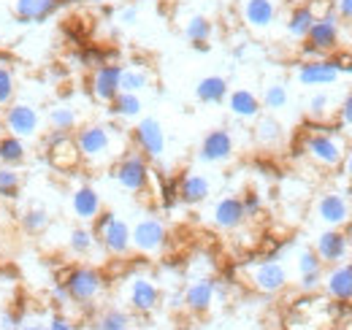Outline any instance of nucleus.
Here are the masks:
<instances>
[{
  "label": "nucleus",
  "instance_id": "1",
  "mask_svg": "<svg viewBox=\"0 0 352 330\" xmlns=\"http://www.w3.org/2000/svg\"><path fill=\"white\" fill-rule=\"evenodd\" d=\"M74 138H76L82 163L89 165V168L114 165L125 155V152H120L125 133L120 127H114V124H106V122L82 124V127L74 130Z\"/></svg>",
  "mask_w": 352,
  "mask_h": 330
},
{
  "label": "nucleus",
  "instance_id": "2",
  "mask_svg": "<svg viewBox=\"0 0 352 330\" xmlns=\"http://www.w3.org/2000/svg\"><path fill=\"white\" fill-rule=\"evenodd\" d=\"M347 152H350L347 135H342L339 130L325 127V124L311 127L307 135L301 138V155L314 168H320V170H336V168H342Z\"/></svg>",
  "mask_w": 352,
  "mask_h": 330
},
{
  "label": "nucleus",
  "instance_id": "3",
  "mask_svg": "<svg viewBox=\"0 0 352 330\" xmlns=\"http://www.w3.org/2000/svg\"><path fill=\"white\" fill-rule=\"evenodd\" d=\"M92 230H95V239L98 244L106 249V254L111 257H128L133 252L131 244V225L117 217L114 211H100L92 222Z\"/></svg>",
  "mask_w": 352,
  "mask_h": 330
},
{
  "label": "nucleus",
  "instance_id": "4",
  "mask_svg": "<svg viewBox=\"0 0 352 330\" xmlns=\"http://www.w3.org/2000/svg\"><path fill=\"white\" fill-rule=\"evenodd\" d=\"M60 282L65 285L71 303H76V306H92L103 295V289H106L103 274L98 268H92V265H74V268H68V274Z\"/></svg>",
  "mask_w": 352,
  "mask_h": 330
},
{
  "label": "nucleus",
  "instance_id": "5",
  "mask_svg": "<svg viewBox=\"0 0 352 330\" xmlns=\"http://www.w3.org/2000/svg\"><path fill=\"white\" fill-rule=\"evenodd\" d=\"M314 219L322 228H339V230H350L352 228V195L344 190H325L317 195L314 208H311Z\"/></svg>",
  "mask_w": 352,
  "mask_h": 330
},
{
  "label": "nucleus",
  "instance_id": "6",
  "mask_svg": "<svg viewBox=\"0 0 352 330\" xmlns=\"http://www.w3.org/2000/svg\"><path fill=\"white\" fill-rule=\"evenodd\" d=\"M111 176H114V182L125 190V192H133V195H141V192H146L149 190V182H152V165L149 160L141 155V152H125L114 168H111Z\"/></svg>",
  "mask_w": 352,
  "mask_h": 330
},
{
  "label": "nucleus",
  "instance_id": "7",
  "mask_svg": "<svg viewBox=\"0 0 352 330\" xmlns=\"http://www.w3.org/2000/svg\"><path fill=\"white\" fill-rule=\"evenodd\" d=\"M244 279L247 285L263 295H276L282 289H287L290 285V271L282 260H258V263H250L244 265Z\"/></svg>",
  "mask_w": 352,
  "mask_h": 330
},
{
  "label": "nucleus",
  "instance_id": "8",
  "mask_svg": "<svg viewBox=\"0 0 352 330\" xmlns=\"http://www.w3.org/2000/svg\"><path fill=\"white\" fill-rule=\"evenodd\" d=\"M131 244L133 252L144 257H157L168 247V228L157 217H141L135 225H131Z\"/></svg>",
  "mask_w": 352,
  "mask_h": 330
},
{
  "label": "nucleus",
  "instance_id": "9",
  "mask_svg": "<svg viewBox=\"0 0 352 330\" xmlns=\"http://www.w3.org/2000/svg\"><path fill=\"white\" fill-rule=\"evenodd\" d=\"M131 141H133V149L141 152L149 163L152 160H163L166 146H168L166 130H163L160 120H155V117H141L135 122V127L131 130Z\"/></svg>",
  "mask_w": 352,
  "mask_h": 330
},
{
  "label": "nucleus",
  "instance_id": "10",
  "mask_svg": "<svg viewBox=\"0 0 352 330\" xmlns=\"http://www.w3.org/2000/svg\"><path fill=\"white\" fill-rule=\"evenodd\" d=\"M304 41L311 49H317L322 57H328L331 52L339 49V43H342V19L336 16L333 8L314 16V25H311V30H309V36Z\"/></svg>",
  "mask_w": 352,
  "mask_h": 330
},
{
  "label": "nucleus",
  "instance_id": "11",
  "mask_svg": "<svg viewBox=\"0 0 352 330\" xmlns=\"http://www.w3.org/2000/svg\"><path fill=\"white\" fill-rule=\"evenodd\" d=\"M314 252L322 260V265H336L350 260L352 254V236L350 230H339V228H322L314 239Z\"/></svg>",
  "mask_w": 352,
  "mask_h": 330
},
{
  "label": "nucleus",
  "instance_id": "12",
  "mask_svg": "<svg viewBox=\"0 0 352 330\" xmlns=\"http://www.w3.org/2000/svg\"><path fill=\"white\" fill-rule=\"evenodd\" d=\"M125 303L133 314H152L160 306V287L152 276L135 274L125 285Z\"/></svg>",
  "mask_w": 352,
  "mask_h": 330
},
{
  "label": "nucleus",
  "instance_id": "13",
  "mask_svg": "<svg viewBox=\"0 0 352 330\" xmlns=\"http://www.w3.org/2000/svg\"><path fill=\"white\" fill-rule=\"evenodd\" d=\"M3 124H6L8 135L28 141V138H36L41 133V114L30 103H8L6 114H3Z\"/></svg>",
  "mask_w": 352,
  "mask_h": 330
},
{
  "label": "nucleus",
  "instance_id": "14",
  "mask_svg": "<svg viewBox=\"0 0 352 330\" xmlns=\"http://www.w3.org/2000/svg\"><path fill=\"white\" fill-rule=\"evenodd\" d=\"M239 14L250 33L265 36L279 19V3L276 0H241Z\"/></svg>",
  "mask_w": 352,
  "mask_h": 330
},
{
  "label": "nucleus",
  "instance_id": "15",
  "mask_svg": "<svg viewBox=\"0 0 352 330\" xmlns=\"http://www.w3.org/2000/svg\"><path fill=\"white\" fill-rule=\"evenodd\" d=\"M233 155H236V141H233V133L228 127L209 130L198 146V160L206 165L228 163V160H233Z\"/></svg>",
  "mask_w": 352,
  "mask_h": 330
},
{
  "label": "nucleus",
  "instance_id": "16",
  "mask_svg": "<svg viewBox=\"0 0 352 330\" xmlns=\"http://www.w3.org/2000/svg\"><path fill=\"white\" fill-rule=\"evenodd\" d=\"M46 157L52 168L57 170H74L82 163V155H79V146H76V138L74 133H54L46 138Z\"/></svg>",
  "mask_w": 352,
  "mask_h": 330
},
{
  "label": "nucleus",
  "instance_id": "17",
  "mask_svg": "<svg viewBox=\"0 0 352 330\" xmlns=\"http://www.w3.org/2000/svg\"><path fill=\"white\" fill-rule=\"evenodd\" d=\"M120 76H122V65L120 63H100L92 68L89 74V92L98 103H111L120 95Z\"/></svg>",
  "mask_w": 352,
  "mask_h": 330
},
{
  "label": "nucleus",
  "instance_id": "18",
  "mask_svg": "<svg viewBox=\"0 0 352 330\" xmlns=\"http://www.w3.org/2000/svg\"><path fill=\"white\" fill-rule=\"evenodd\" d=\"M339 68L331 57H317V60H301L296 68V82L301 87H331L339 82Z\"/></svg>",
  "mask_w": 352,
  "mask_h": 330
},
{
  "label": "nucleus",
  "instance_id": "19",
  "mask_svg": "<svg viewBox=\"0 0 352 330\" xmlns=\"http://www.w3.org/2000/svg\"><path fill=\"white\" fill-rule=\"evenodd\" d=\"M182 300H184V309L190 314H206V311H212V306L217 300V282L209 279V276L192 279L184 287V292H182Z\"/></svg>",
  "mask_w": 352,
  "mask_h": 330
},
{
  "label": "nucleus",
  "instance_id": "20",
  "mask_svg": "<svg viewBox=\"0 0 352 330\" xmlns=\"http://www.w3.org/2000/svg\"><path fill=\"white\" fill-rule=\"evenodd\" d=\"M322 289L336 303H352V260L336 263L322 274Z\"/></svg>",
  "mask_w": 352,
  "mask_h": 330
},
{
  "label": "nucleus",
  "instance_id": "21",
  "mask_svg": "<svg viewBox=\"0 0 352 330\" xmlns=\"http://www.w3.org/2000/svg\"><path fill=\"white\" fill-rule=\"evenodd\" d=\"M212 225L222 230V233H230V230H239L244 222H247V214L241 206V198L239 195H222L220 201L212 206Z\"/></svg>",
  "mask_w": 352,
  "mask_h": 330
},
{
  "label": "nucleus",
  "instance_id": "22",
  "mask_svg": "<svg viewBox=\"0 0 352 330\" xmlns=\"http://www.w3.org/2000/svg\"><path fill=\"white\" fill-rule=\"evenodd\" d=\"M176 192H179V201L187 204V206H198L204 201H209L212 195V179L198 173V170H187L176 179Z\"/></svg>",
  "mask_w": 352,
  "mask_h": 330
},
{
  "label": "nucleus",
  "instance_id": "23",
  "mask_svg": "<svg viewBox=\"0 0 352 330\" xmlns=\"http://www.w3.org/2000/svg\"><path fill=\"white\" fill-rule=\"evenodd\" d=\"M296 274H298V287L301 292H314L322 287V260L311 247L301 249L296 254Z\"/></svg>",
  "mask_w": 352,
  "mask_h": 330
},
{
  "label": "nucleus",
  "instance_id": "24",
  "mask_svg": "<svg viewBox=\"0 0 352 330\" xmlns=\"http://www.w3.org/2000/svg\"><path fill=\"white\" fill-rule=\"evenodd\" d=\"M71 211L74 217L82 222V225H92L95 217L103 211V201H100V192L89 184H79L74 192H71Z\"/></svg>",
  "mask_w": 352,
  "mask_h": 330
},
{
  "label": "nucleus",
  "instance_id": "25",
  "mask_svg": "<svg viewBox=\"0 0 352 330\" xmlns=\"http://www.w3.org/2000/svg\"><path fill=\"white\" fill-rule=\"evenodd\" d=\"M225 100H228V111H230L236 120H241V122H255V120L263 114L261 98H258L252 89H244V87L230 89Z\"/></svg>",
  "mask_w": 352,
  "mask_h": 330
},
{
  "label": "nucleus",
  "instance_id": "26",
  "mask_svg": "<svg viewBox=\"0 0 352 330\" xmlns=\"http://www.w3.org/2000/svg\"><path fill=\"white\" fill-rule=\"evenodd\" d=\"M65 0H14V16L22 25H33V22H44L49 19Z\"/></svg>",
  "mask_w": 352,
  "mask_h": 330
},
{
  "label": "nucleus",
  "instance_id": "27",
  "mask_svg": "<svg viewBox=\"0 0 352 330\" xmlns=\"http://www.w3.org/2000/svg\"><path fill=\"white\" fill-rule=\"evenodd\" d=\"M182 30H184V38L192 43L195 49H201V52L209 49V41H212V36H214V25H212V19L204 16V14L187 16Z\"/></svg>",
  "mask_w": 352,
  "mask_h": 330
},
{
  "label": "nucleus",
  "instance_id": "28",
  "mask_svg": "<svg viewBox=\"0 0 352 330\" xmlns=\"http://www.w3.org/2000/svg\"><path fill=\"white\" fill-rule=\"evenodd\" d=\"M314 16H317V11H314L311 6H296V8L287 14V19H285V33H287V38L304 41L309 36V30H311V25H314Z\"/></svg>",
  "mask_w": 352,
  "mask_h": 330
},
{
  "label": "nucleus",
  "instance_id": "29",
  "mask_svg": "<svg viewBox=\"0 0 352 330\" xmlns=\"http://www.w3.org/2000/svg\"><path fill=\"white\" fill-rule=\"evenodd\" d=\"M230 87H228V79L225 76H204L201 82L195 84V98L198 103H206V106H217L228 98Z\"/></svg>",
  "mask_w": 352,
  "mask_h": 330
},
{
  "label": "nucleus",
  "instance_id": "30",
  "mask_svg": "<svg viewBox=\"0 0 352 330\" xmlns=\"http://www.w3.org/2000/svg\"><path fill=\"white\" fill-rule=\"evenodd\" d=\"M255 141L263 149H276L285 141V127H282V122L276 117H271V114H265V117L261 114L255 120Z\"/></svg>",
  "mask_w": 352,
  "mask_h": 330
},
{
  "label": "nucleus",
  "instance_id": "31",
  "mask_svg": "<svg viewBox=\"0 0 352 330\" xmlns=\"http://www.w3.org/2000/svg\"><path fill=\"white\" fill-rule=\"evenodd\" d=\"M152 87V71L146 65H122L120 76V92H146Z\"/></svg>",
  "mask_w": 352,
  "mask_h": 330
},
{
  "label": "nucleus",
  "instance_id": "32",
  "mask_svg": "<svg viewBox=\"0 0 352 330\" xmlns=\"http://www.w3.org/2000/svg\"><path fill=\"white\" fill-rule=\"evenodd\" d=\"M336 114V103H333V95L325 92V89H314L307 98V117L314 122H328L331 117Z\"/></svg>",
  "mask_w": 352,
  "mask_h": 330
},
{
  "label": "nucleus",
  "instance_id": "33",
  "mask_svg": "<svg viewBox=\"0 0 352 330\" xmlns=\"http://www.w3.org/2000/svg\"><path fill=\"white\" fill-rule=\"evenodd\" d=\"M109 111H111V117H117V120H138L141 111H144V100H141V95H135V92H120V95L109 103Z\"/></svg>",
  "mask_w": 352,
  "mask_h": 330
},
{
  "label": "nucleus",
  "instance_id": "34",
  "mask_svg": "<svg viewBox=\"0 0 352 330\" xmlns=\"http://www.w3.org/2000/svg\"><path fill=\"white\" fill-rule=\"evenodd\" d=\"M25 160H28V146H25V141L16 138V135H3V138H0V165L19 168Z\"/></svg>",
  "mask_w": 352,
  "mask_h": 330
},
{
  "label": "nucleus",
  "instance_id": "35",
  "mask_svg": "<svg viewBox=\"0 0 352 330\" xmlns=\"http://www.w3.org/2000/svg\"><path fill=\"white\" fill-rule=\"evenodd\" d=\"M287 103H290V92H287V84L285 82H271L263 89V95H261L263 111H271V114L287 109Z\"/></svg>",
  "mask_w": 352,
  "mask_h": 330
},
{
  "label": "nucleus",
  "instance_id": "36",
  "mask_svg": "<svg viewBox=\"0 0 352 330\" xmlns=\"http://www.w3.org/2000/svg\"><path fill=\"white\" fill-rule=\"evenodd\" d=\"M131 328H133V317L125 309H103L95 317V325H92V330H131Z\"/></svg>",
  "mask_w": 352,
  "mask_h": 330
},
{
  "label": "nucleus",
  "instance_id": "37",
  "mask_svg": "<svg viewBox=\"0 0 352 330\" xmlns=\"http://www.w3.org/2000/svg\"><path fill=\"white\" fill-rule=\"evenodd\" d=\"M95 244H98L95 230L87 228V225H79V228H74V230L68 233V249H71L76 257H87V254H92Z\"/></svg>",
  "mask_w": 352,
  "mask_h": 330
},
{
  "label": "nucleus",
  "instance_id": "38",
  "mask_svg": "<svg viewBox=\"0 0 352 330\" xmlns=\"http://www.w3.org/2000/svg\"><path fill=\"white\" fill-rule=\"evenodd\" d=\"M49 127L54 133H74L79 127V114L71 106H54L49 111Z\"/></svg>",
  "mask_w": 352,
  "mask_h": 330
},
{
  "label": "nucleus",
  "instance_id": "39",
  "mask_svg": "<svg viewBox=\"0 0 352 330\" xmlns=\"http://www.w3.org/2000/svg\"><path fill=\"white\" fill-rule=\"evenodd\" d=\"M19 222H22V230H25V233H30V236H41L46 228H49V211L41 206H30L22 211Z\"/></svg>",
  "mask_w": 352,
  "mask_h": 330
},
{
  "label": "nucleus",
  "instance_id": "40",
  "mask_svg": "<svg viewBox=\"0 0 352 330\" xmlns=\"http://www.w3.org/2000/svg\"><path fill=\"white\" fill-rule=\"evenodd\" d=\"M19 190H22V173L16 168L0 165V198L11 201L19 195Z\"/></svg>",
  "mask_w": 352,
  "mask_h": 330
},
{
  "label": "nucleus",
  "instance_id": "41",
  "mask_svg": "<svg viewBox=\"0 0 352 330\" xmlns=\"http://www.w3.org/2000/svg\"><path fill=\"white\" fill-rule=\"evenodd\" d=\"M14 92H16L14 71L6 63H0V109H6L8 103H14Z\"/></svg>",
  "mask_w": 352,
  "mask_h": 330
},
{
  "label": "nucleus",
  "instance_id": "42",
  "mask_svg": "<svg viewBox=\"0 0 352 330\" xmlns=\"http://www.w3.org/2000/svg\"><path fill=\"white\" fill-rule=\"evenodd\" d=\"M239 198H241V206H244L247 219L261 217V211H263V198H261V192H258V190H247V192H244V195H239Z\"/></svg>",
  "mask_w": 352,
  "mask_h": 330
},
{
  "label": "nucleus",
  "instance_id": "43",
  "mask_svg": "<svg viewBox=\"0 0 352 330\" xmlns=\"http://www.w3.org/2000/svg\"><path fill=\"white\" fill-rule=\"evenodd\" d=\"M336 114H339V120H342V124H347V127H352V89L339 100V109H336Z\"/></svg>",
  "mask_w": 352,
  "mask_h": 330
},
{
  "label": "nucleus",
  "instance_id": "44",
  "mask_svg": "<svg viewBox=\"0 0 352 330\" xmlns=\"http://www.w3.org/2000/svg\"><path fill=\"white\" fill-rule=\"evenodd\" d=\"M46 330H76V325H74L68 317L54 314V317H49V320H46Z\"/></svg>",
  "mask_w": 352,
  "mask_h": 330
},
{
  "label": "nucleus",
  "instance_id": "45",
  "mask_svg": "<svg viewBox=\"0 0 352 330\" xmlns=\"http://www.w3.org/2000/svg\"><path fill=\"white\" fill-rule=\"evenodd\" d=\"M333 11L342 22H350L352 25V0H333Z\"/></svg>",
  "mask_w": 352,
  "mask_h": 330
},
{
  "label": "nucleus",
  "instance_id": "46",
  "mask_svg": "<svg viewBox=\"0 0 352 330\" xmlns=\"http://www.w3.org/2000/svg\"><path fill=\"white\" fill-rule=\"evenodd\" d=\"M117 19H120L122 25H135V19H138V8H135V6L120 8V11H117Z\"/></svg>",
  "mask_w": 352,
  "mask_h": 330
},
{
  "label": "nucleus",
  "instance_id": "47",
  "mask_svg": "<svg viewBox=\"0 0 352 330\" xmlns=\"http://www.w3.org/2000/svg\"><path fill=\"white\" fill-rule=\"evenodd\" d=\"M52 300H54L57 306H65V303H71V298H68V289H65V285H63V282L52 287Z\"/></svg>",
  "mask_w": 352,
  "mask_h": 330
},
{
  "label": "nucleus",
  "instance_id": "48",
  "mask_svg": "<svg viewBox=\"0 0 352 330\" xmlns=\"http://www.w3.org/2000/svg\"><path fill=\"white\" fill-rule=\"evenodd\" d=\"M14 330H46V322H41L38 317H36V320H22V317H19V325Z\"/></svg>",
  "mask_w": 352,
  "mask_h": 330
},
{
  "label": "nucleus",
  "instance_id": "49",
  "mask_svg": "<svg viewBox=\"0 0 352 330\" xmlns=\"http://www.w3.org/2000/svg\"><path fill=\"white\" fill-rule=\"evenodd\" d=\"M16 325H19V317L16 314H11V311L0 314V330H14Z\"/></svg>",
  "mask_w": 352,
  "mask_h": 330
},
{
  "label": "nucleus",
  "instance_id": "50",
  "mask_svg": "<svg viewBox=\"0 0 352 330\" xmlns=\"http://www.w3.org/2000/svg\"><path fill=\"white\" fill-rule=\"evenodd\" d=\"M333 63H336L339 74H342V71H352V57H350V54H344V57H336Z\"/></svg>",
  "mask_w": 352,
  "mask_h": 330
},
{
  "label": "nucleus",
  "instance_id": "51",
  "mask_svg": "<svg viewBox=\"0 0 352 330\" xmlns=\"http://www.w3.org/2000/svg\"><path fill=\"white\" fill-rule=\"evenodd\" d=\"M342 168H344V176H347V182H352V149L347 152V157H344Z\"/></svg>",
  "mask_w": 352,
  "mask_h": 330
}]
</instances>
